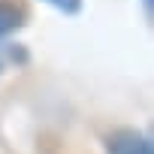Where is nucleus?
<instances>
[{
	"label": "nucleus",
	"mask_w": 154,
	"mask_h": 154,
	"mask_svg": "<svg viewBox=\"0 0 154 154\" xmlns=\"http://www.w3.org/2000/svg\"><path fill=\"white\" fill-rule=\"evenodd\" d=\"M109 154H154L151 139L133 130H121L109 139Z\"/></svg>",
	"instance_id": "obj_1"
},
{
	"label": "nucleus",
	"mask_w": 154,
	"mask_h": 154,
	"mask_svg": "<svg viewBox=\"0 0 154 154\" xmlns=\"http://www.w3.org/2000/svg\"><path fill=\"white\" fill-rule=\"evenodd\" d=\"M18 24H21V12L15 6H9V3H0V36L12 33Z\"/></svg>",
	"instance_id": "obj_2"
},
{
	"label": "nucleus",
	"mask_w": 154,
	"mask_h": 154,
	"mask_svg": "<svg viewBox=\"0 0 154 154\" xmlns=\"http://www.w3.org/2000/svg\"><path fill=\"white\" fill-rule=\"evenodd\" d=\"M42 3L54 6V9L63 12V15H79V12H82V0H42Z\"/></svg>",
	"instance_id": "obj_3"
},
{
	"label": "nucleus",
	"mask_w": 154,
	"mask_h": 154,
	"mask_svg": "<svg viewBox=\"0 0 154 154\" xmlns=\"http://www.w3.org/2000/svg\"><path fill=\"white\" fill-rule=\"evenodd\" d=\"M142 6H145V15L151 18V12H154V0H142Z\"/></svg>",
	"instance_id": "obj_4"
},
{
	"label": "nucleus",
	"mask_w": 154,
	"mask_h": 154,
	"mask_svg": "<svg viewBox=\"0 0 154 154\" xmlns=\"http://www.w3.org/2000/svg\"><path fill=\"white\" fill-rule=\"evenodd\" d=\"M3 63H6V54H3V51H0V69H3Z\"/></svg>",
	"instance_id": "obj_5"
}]
</instances>
